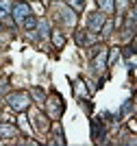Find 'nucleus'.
Here are the masks:
<instances>
[{
    "label": "nucleus",
    "instance_id": "f257e3e1",
    "mask_svg": "<svg viewBox=\"0 0 137 146\" xmlns=\"http://www.w3.org/2000/svg\"><path fill=\"white\" fill-rule=\"evenodd\" d=\"M7 103H9V107H11L13 111H26L30 105V96L26 94V92H13V94H9L7 96Z\"/></svg>",
    "mask_w": 137,
    "mask_h": 146
},
{
    "label": "nucleus",
    "instance_id": "f03ea898",
    "mask_svg": "<svg viewBox=\"0 0 137 146\" xmlns=\"http://www.w3.org/2000/svg\"><path fill=\"white\" fill-rule=\"evenodd\" d=\"M30 15V7L26 2H18V5H13V18L18 20V22H24V20Z\"/></svg>",
    "mask_w": 137,
    "mask_h": 146
},
{
    "label": "nucleus",
    "instance_id": "7ed1b4c3",
    "mask_svg": "<svg viewBox=\"0 0 137 146\" xmlns=\"http://www.w3.org/2000/svg\"><path fill=\"white\" fill-rule=\"evenodd\" d=\"M102 24H105V15H102V13H91L89 20H87V26H89V31H94V33H98V31L102 29Z\"/></svg>",
    "mask_w": 137,
    "mask_h": 146
},
{
    "label": "nucleus",
    "instance_id": "20e7f679",
    "mask_svg": "<svg viewBox=\"0 0 137 146\" xmlns=\"http://www.w3.org/2000/svg\"><path fill=\"white\" fill-rule=\"evenodd\" d=\"M105 66H107V50L100 48L98 57L94 59V70H96V72H102V70H105Z\"/></svg>",
    "mask_w": 137,
    "mask_h": 146
},
{
    "label": "nucleus",
    "instance_id": "39448f33",
    "mask_svg": "<svg viewBox=\"0 0 137 146\" xmlns=\"http://www.w3.org/2000/svg\"><path fill=\"white\" fill-rule=\"evenodd\" d=\"M91 137H94L96 142H102V140H105V129H102L100 120H94V122H91Z\"/></svg>",
    "mask_w": 137,
    "mask_h": 146
},
{
    "label": "nucleus",
    "instance_id": "423d86ee",
    "mask_svg": "<svg viewBox=\"0 0 137 146\" xmlns=\"http://www.w3.org/2000/svg\"><path fill=\"white\" fill-rule=\"evenodd\" d=\"M18 135V129L13 127V124H0V137L2 140H11Z\"/></svg>",
    "mask_w": 137,
    "mask_h": 146
},
{
    "label": "nucleus",
    "instance_id": "0eeeda50",
    "mask_svg": "<svg viewBox=\"0 0 137 146\" xmlns=\"http://www.w3.org/2000/svg\"><path fill=\"white\" fill-rule=\"evenodd\" d=\"M96 5L100 7L105 13H113L115 11V2L113 0H96Z\"/></svg>",
    "mask_w": 137,
    "mask_h": 146
},
{
    "label": "nucleus",
    "instance_id": "6e6552de",
    "mask_svg": "<svg viewBox=\"0 0 137 146\" xmlns=\"http://www.w3.org/2000/svg\"><path fill=\"white\" fill-rule=\"evenodd\" d=\"M33 122H35V129H37V131H42V133H46V131H48V118H46V116H42V113H39Z\"/></svg>",
    "mask_w": 137,
    "mask_h": 146
},
{
    "label": "nucleus",
    "instance_id": "1a4fd4ad",
    "mask_svg": "<svg viewBox=\"0 0 137 146\" xmlns=\"http://www.w3.org/2000/svg\"><path fill=\"white\" fill-rule=\"evenodd\" d=\"M52 44L57 48H63V44H66V37L61 35L59 31H52Z\"/></svg>",
    "mask_w": 137,
    "mask_h": 146
},
{
    "label": "nucleus",
    "instance_id": "9d476101",
    "mask_svg": "<svg viewBox=\"0 0 137 146\" xmlns=\"http://www.w3.org/2000/svg\"><path fill=\"white\" fill-rule=\"evenodd\" d=\"M66 2L74 9V11H83V9H85V2H83V0H66Z\"/></svg>",
    "mask_w": 137,
    "mask_h": 146
},
{
    "label": "nucleus",
    "instance_id": "9b49d317",
    "mask_svg": "<svg viewBox=\"0 0 137 146\" xmlns=\"http://www.w3.org/2000/svg\"><path fill=\"white\" fill-rule=\"evenodd\" d=\"M22 24H24V26H26V29H28V31H33V29H35V26H37V20H35V18H33V15H28V18L24 20Z\"/></svg>",
    "mask_w": 137,
    "mask_h": 146
},
{
    "label": "nucleus",
    "instance_id": "f8f14e48",
    "mask_svg": "<svg viewBox=\"0 0 137 146\" xmlns=\"http://www.w3.org/2000/svg\"><path fill=\"white\" fill-rule=\"evenodd\" d=\"M76 42L78 44H85V31H78V33H76Z\"/></svg>",
    "mask_w": 137,
    "mask_h": 146
},
{
    "label": "nucleus",
    "instance_id": "ddd939ff",
    "mask_svg": "<svg viewBox=\"0 0 137 146\" xmlns=\"http://www.w3.org/2000/svg\"><path fill=\"white\" fill-rule=\"evenodd\" d=\"M109 31H113V24H105V29H102V35H109Z\"/></svg>",
    "mask_w": 137,
    "mask_h": 146
},
{
    "label": "nucleus",
    "instance_id": "4468645a",
    "mask_svg": "<svg viewBox=\"0 0 137 146\" xmlns=\"http://www.w3.org/2000/svg\"><path fill=\"white\" fill-rule=\"evenodd\" d=\"M133 15H135V18H133V22L137 24V5H135V9H133Z\"/></svg>",
    "mask_w": 137,
    "mask_h": 146
},
{
    "label": "nucleus",
    "instance_id": "2eb2a0df",
    "mask_svg": "<svg viewBox=\"0 0 137 146\" xmlns=\"http://www.w3.org/2000/svg\"><path fill=\"white\" fill-rule=\"evenodd\" d=\"M133 50L137 52V37H135V42H133Z\"/></svg>",
    "mask_w": 137,
    "mask_h": 146
}]
</instances>
